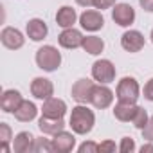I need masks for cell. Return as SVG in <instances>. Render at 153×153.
I'll return each instance as SVG.
<instances>
[{
    "instance_id": "7a4b0ae2",
    "label": "cell",
    "mask_w": 153,
    "mask_h": 153,
    "mask_svg": "<svg viewBox=\"0 0 153 153\" xmlns=\"http://www.w3.org/2000/svg\"><path fill=\"white\" fill-rule=\"evenodd\" d=\"M34 59H36L38 68H42L45 72H54L61 65V52L54 45H43L36 51Z\"/></svg>"
},
{
    "instance_id": "cb8c5ba5",
    "label": "cell",
    "mask_w": 153,
    "mask_h": 153,
    "mask_svg": "<svg viewBox=\"0 0 153 153\" xmlns=\"http://www.w3.org/2000/svg\"><path fill=\"white\" fill-rule=\"evenodd\" d=\"M54 148H52V140L51 139H45V137H34V142H33V153H52Z\"/></svg>"
},
{
    "instance_id": "d6986e66",
    "label": "cell",
    "mask_w": 153,
    "mask_h": 153,
    "mask_svg": "<svg viewBox=\"0 0 153 153\" xmlns=\"http://www.w3.org/2000/svg\"><path fill=\"white\" fill-rule=\"evenodd\" d=\"M65 126L67 124H65L63 119H54V117H45V115H42L38 119V128L45 135H56L58 131L65 130Z\"/></svg>"
},
{
    "instance_id": "277c9868",
    "label": "cell",
    "mask_w": 153,
    "mask_h": 153,
    "mask_svg": "<svg viewBox=\"0 0 153 153\" xmlns=\"http://www.w3.org/2000/svg\"><path fill=\"white\" fill-rule=\"evenodd\" d=\"M92 78L97 83L108 85L115 79V65L110 59H97L92 65Z\"/></svg>"
},
{
    "instance_id": "4316f807",
    "label": "cell",
    "mask_w": 153,
    "mask_h": 153,
    "mask_svg": "<svg viewBox=\"0 0 153 153\" xmlns=\"http://www.w3.org/2000/svg\"><path fill=\"white\" fill-rule=\"evenodd\" d=\"M78 151L79 153H97L99 151V144L94 142V140H85L83 144H79Z\"/></svg>"
},
{
    "instance_id": "f1b7e54d",
    "label": "cell",
    "mask_w": 153,
    "mask_h": 153,
    "mask_svg": "<svg viewBox=\"0 0 153 153\" xmlns=\"http://www.w3.org/2000/svg\"><path fill=\"white\" fill-rule=\"evenodd\" d=\"M142 139H144V140L153 142V117H149L148 124L142 128Z\"/></svg>"
},
{
    "instance_id": "30bf717a",
    "label": "cell",
    "mask_w": 153,
    "mask_h": 153,
    "mask_svg": "<svg viewBox=\"0 0 153 153\" xmlns=\"http://www.w3.org/2000/svg\"><path fill=\"white\" fill-rule=\"evenodd\" d=\"M0 42H2V45L9 51H18L24 47L25 43V38L22 34V31L15 29V27H4L2 33H0Z\"/></svg>"
},
{
    "instance_id": "ffe728a7",
    "label": "cell",
    "mask_w": 153,
    "mask_h": 153,
    "mask_svg": "<svg viewBox=\"0 0 153 153\" xmlns=\"http://www.w3.org/2000/svg\"><path fill=\"white\" fill-rule=\"evenodd\" d=\"M137 103H117L114 106V117L121 123H131L135 112H137Z\"/></svg>"
},
{
    "instance_id": "3957f363",
    "label": "cell",
    "mask_w": 153,
    "mask_h": 153,
    "mask_svg": "<svg viewBox=\"0 0 153 153\" xmlns=\"http://www.w3.org/2000/svg\"><path fill=\"white\" fill-rule=\"evenodd\" d=\"M115 97L121 103H137V99L140 97V87L137 83L135 78L131 76H126L117 83L115 88Z\"/></svg>"
},
{
    "instance_id": "d6a6232c",
    "label": "cell",
    "mask_w": 153,
    "mask_h": 153,
    "mask_svg": "<svg viewBox=\"0 0 153 153\" xmlns=\"http://www.w3.org/2000/svg\"><path fill=\"white\" fill-rule=\"evenodd\" d=\"M76 4L81 7H90V6H94V0H76Z\"/></svg>"
},
{
    "instance_id": "83f0119b",
    "label": "cell",
    "mask_w": 153,
    "mask_h": 153,
    "mask_svg": "<svg viewBox=\"0 0 153 153\" xmlns=\"http://www.w3.org/2000/svg\"><path fill=\"white\" fill-rule=\"evenodd\" d=\"M115 149H119V146H115V142L110 140V139H106V140H103L99 144V151L101 153H114Z\"/></svg>"
},
{
    "instance_id": "5bb4252c",
    "label": "cell",
    "mask_w": 153,
    "mask_h": 153,
    "mask_svg": "<svg viewBox=\"0 0 153 153\" xmlns=\"http://www.w3.org/2000/svg\"><path fill=\"white\" fill-rule=\"evenodd\" d=\"M31 94L36 99L45 101V99H49V97L54 96V85L47 78H34L31 81Z\"/></svg>"
},
{
    "instance_id": "6da1fadb",
    "label": "cell",
    "mask_w": 153,
    "mask_h": 153,
    "mask_svg": "<svg viewBox=\"0 0 153 153\" xmlns=\"http://www.w3.org/2000/svg\"><path fill=\"white\" fill-rule=\"evenodd\" d=\"M94 124H96V115H94V112L87 105H79L78 103V106L72 108L70 117H68V126L72 128V131L76 135L90 133Z\"/></svg>"
},
{
    "instance_id": "44dd1931",
    "label": "cell",
    "mask_w": 153,
    "mask_h": 153,
    "mask_svg": "<svg viewBox=\"0 0 153 153\" xmlns=\"http://www.w3.org/2000/svg\"><path fill=\"white\" fill-rule=\"evenodd\" d=\"M33 142H34V135L31 131H20L13 139V151L15 153H29V151H33Z\"/></svg>"
},
{
    "instance_id": "ba28073f",
    "label": "cell",
    "mask_w": 153,
    "mask_h": 153,
    "mask_svg": "<svg viewBox=\"0 0 153 153\" xmlns=\"http://www.w3.org/2000/svg\"><path fill=\"white\" fill-rule=\"evenodd\" d=\"M83 40H85L83 33H81L79 29H74V27L63 29V31L59 33V36H58V43H59L63 49H68V51L79 49V47L83 45Z\"/></svg>"
},
{
    "instance_id": "52a82bcc",
    "label": "cell",
    "mask_w": 153,
    "mask_h": 153,
    "mask_svg": "<svg viewBox=\"0 0 153 153\" xmlns=\"http://www.w3.org/2000/svg\"><path fill=\"white\" fill-rule=\"evenodd\" d=\"M79 24L85 31H90V33H96L99 29H103L105 25V18L101 15L99 9H85L81 15H79Z\"/></svg>"
},
{
    "instance_id": "9c48e42d",
    "label": "cell",
    "mask_w": 153,
    "mask_h": 153,
    "mask_svg": "<svg viewBox=\"0 0 153 153\" xmlns=\"http://www.w3.org/2000/svg\"><path fill=\"white\" fill-rule=\"evenodd\" d=\"M112 103H114V92L106 85H103V83L96 85L94 87V92H92L90 105L96 106L97 110H105V108L112 106Z\"/></svg>"
},
{
    "instance_id": "484cf974",
    "label": "cell",
    "mask_w": 153,
    "mask_h": 153,
    "mask_svg": "<svg viewBox=\"0 0 153 153\" xmlns=\"http://www.w3.org/2000/svg\"><path fill=\"white\" fill-rule=\"evenodd\" d=\"M135 149H137V146H135V140L131 137H123L121 139V144H119L121 153H133Z\"/></svg>"
},
{
    "instance_id": "4dcf8cb0",
    "label": "cell",
    "mask_w": 153,
    "mask_h": 153,
    "mask_svg": "<svg viewBox=\"0 0 153 153\" xmlns=\"http://www.w3.org/2000/svg\"><path fill=\"white\" fill-rule=\"evenodd\" d=\"M144 97L153 103V78L148 79V83L144 85Z\"/></svg>"
},
{
    "instance_id": "836d02e7",
    "label": "cell",
    "mask_w": 153,
    "mask_h": 153,
    "mask_svg": "<svg viewBox=\"0 0 153 153\" xmlns=\"http://www.w3.org/2000/svg\"><path fill=\"white\" fill-rule=\"evenodd\" d=\"M140 151H142V153H146V151H153V144H149V140H148L146 144L140 146Z\"/></svg>"
},
{
    "instance_id": "8fae6325",
    "label": "cell",
    "mask_w": 153,
    "mask_h": 153,
    "mask_svg": "<svg viewBox=\"0 0 153 153\" xmlns=\"http://www.w3.org/2000/svg\"><path fill=\"white\" fill-rule=\"evenodd\" d=\"M144 43H146L144 34L140 31H135V29H130L121 36V47L126 52H139L144 49Z\"/></svg>"
},
{
    "instance_id": "d4e9b609",
    "label": "cell",
    "mask_w": 153,
    "mask_h": 153,
    "mask_svg": "<svg viewBox=\"0 0 153 153\" xmlns=\"http://www.w3.org/2000/svg\"><path fill=\"white\" fill-rule=\"evenodd\" d=\"M148 121H149L148 112H146L142 106H137V112H135V115H133V119H131V124H133L137 130H140V131H142V128L148 124Z\"/></svg>"
},
{
    "instance_id": "e575fe53",
    "label": "cell",
    "mask_w": 153,
    "mask_h": 153,
    "mask_svg": "<svg viewBox=\"0 0 153 153\" xmlns=\"http://www.w3.org/2000/svg\"><path fill=\"white\" fill-rule=\"evenodd\" d=\"M149 38H151V43H153V29H151V34H149Z\"/></svg>"
},
{
    "instance_id": "8992f818",
    "label": "cell",
    "mask_w": 153,
    "mask_h": 153,
    "mask_svg": "<svg viewBox=\"0 0 153 153\" xmlns=\"http://www.w3.org/2000/svg\"><path fill=\"white\" fill-rule=\"evenodd\" d=\"M112 20L119 25V27H130L135 22V9L130 4H115L112 7Z\"/></svg>"
},
{
    "instance_id": "2e32d148",
    "label": "cell",
    "mask_w": 153,
    "mask_h": 153,
    "mask_svg": "<svg viewBox=\"0 0 153 153\" xmlns=\"http://www.w3.org/2000/svg\"><path fill=\"white\" fill-rule=\"evenodd\" d=\"M25 33L33 42H42L49 34V27L42 18H31L25 25Z\"/></svg>"
},
{
    "instance_id": "9a60e30c",
    "label": "cell",
    "mask_w": 153,
    "mask_h": 153,
    "mask_svg": "<svg viewBox=\"0 0 153 153\" xmlns=\"http://www.w3.org/2000/svg\"><path fill=\"white\" fill-rule=\"evenodd\" d=\"M24 101L20 90H15V88H9V90H4L2 97H0V108L6 114H15V110L20 106V103Z\"/></svg>"
},
{
    "instance_id": "7402d4cb",
    "label": "cell",
    "mask_w": 153,
    "mask_h": 153,
    "mask_svg": "<svg viewBox=\"0 0 153 153\" xmlns=\"http://www.w3.org/2000/svg\"><path fill=\"white\" fill-rule=\"evenodd\" d=\"M83 51L92 54V56H99L103 51H105V42L99 38V36H85L83 40Z\"/></svg>"
},
{
    "instance_id": "603a6c76",
    "label": "cell",
    "mask_w": 153,
    "mask_h": 153,
    "mask_svg": "<svg viewBox=\"0 0 153 153\" xmlns=\"http://www.w3.org/2000/svg\"><path fill=\"white\" fill-rule=\"evenodd\" d=\"M13 142V130L7 123H0V149L2 153H9V144Z\"/></svg>"
},
{
    "instance_id": "e0dca14e",
    "label": "cell",
    "mask_w": 153,
    "mask_h": 153,
    "mask_svg": "<svg viewBox=\"0 0 153 153\" xmlns=\"http://www.w3.org/2000/svg\"><path fill=\"white\" fill-rule=\"evenodd\" d=\"M13 115H15V119L20 121V123H31V121L36 119V115H38V108H36V105H34L33 101L24 99V101L20 103V106L15 110Z\"/></svg>"
},
{
    "instance_id": "5b68a950",
    "label": "cell",
    "mask_w": 153,
    "mask_h": 153,
    "mask_svg": "<svg viewBox=\"0 0 153 153\" xmlns=\"http://www.w3.org/2000/svg\"><path fill=\"white\" fill-rule=\"evenodd\" d=\"M94 87H96V83H94L92 79H88V78H81V79H78V81L72 85V90H70L72 99H74V101H78L79 105H87V103H90V99H92V92H94Z\"/></svg>"
},
{
    "instance_id": "7c38bea8",
    "label": "cell",
    "mask_w": 153,
    "mask_h": 153,
    "mask_svg": "<svg viewBox=\"0 0 153 153\" xmlns=\"http://www.w3.org/2000/svg\"><path fill=\"white\" fill-rule=\"evenodd\" d=\"M67 114V103L59 97H49L43 101V106H42V115L45 117H54V119H63Z\"/></svg>"
},
{
    "instance_id": "4fadbf2b",
    "label": "cell",
    "mask_w": 153,
    "mask_h": 153,
    "mask_svg": "<svg viewBox=\"0 0 153 153\" xmlns=\"http://www.w3.org/2000/svg\"><path fill=\"white\" fill-rule=\"evenodd\" d=\"M52 148H54V153H68L76 148V137H74V131H58L56 135H52Z\"/></svg>"
},
{
    "instance_id": "ac0fdd59",
    "label": "cell",
    "mask_w": 153,
    "mask_h": 153,
    "mask_svg": "<svg viewBox=\"0 0 153 153\" xmlns=\"http://www.w3.org/2000/svg\"><path fill=\"white\" fill-rule=\"evenodd\" d=\"M78 13H76L74 7L70 6H63L58 9L56 13V24L61 27V29H68V27H74V24L78 22Z\"/></svg>"
},
{
    "instance_id": "f546056e",
    "label": "cell",
    "mask_w": 153,
    "mask_h": 153,
    "mask_svg": "<svg viewBox=\"0 0 153 153\" xmlns=\"http://www.w3.org/2000/svg\"><path fill=\"white\" fill-rule=\"evenodd\" d=\"M117 4V0H94V7L103 11V9H110Z\"/></svg>"
},
{
    "instance_id": "1f68e13d",
    "label": "cell",
    "mask_w": 153,
    "mask_h": 153,
    "mask_svg": "<svg viewBox=\"0 0 153 153\" xmlns=\"http://www.w3.org/2000/svg\"><path fill=\"white\" fill-rule=\"evenodd\" d=\"M139 6L148 13H153V0H139Z\"/></svg>"
}]
</instances>
